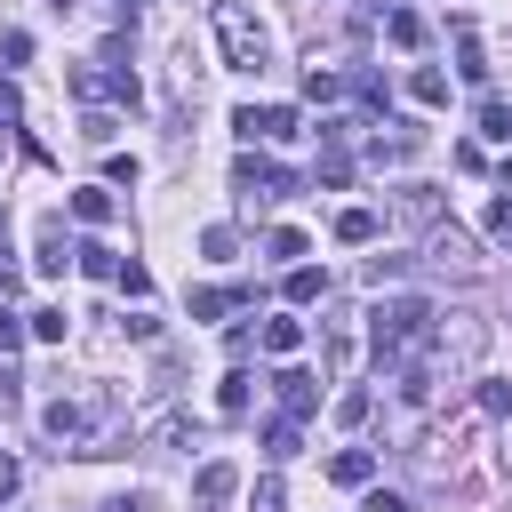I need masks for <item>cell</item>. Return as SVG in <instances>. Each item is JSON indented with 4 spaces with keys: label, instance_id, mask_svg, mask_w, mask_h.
Masks as SVG:
<instances>
[{
    "label": "cell",
    "instance_id": "cell-30",
    "mask_svg": "<svg viewBox=\"0 0 512 512\" xmlns=\"http://www.w3.org/2000/svg\"><path fill=\"white\" fill-rule=\"evenodd\" d=\"M32 336H40V344H64V304H40V312H32Z\"/></svg>",
    "mask_w": 512,
    "mask_h": 512
},
{
    "label": "cell",
    "instance_id": "cell-13",
    "mask_svg": "<svg viewBox=\"0 0 512 512\" xmlns=\"http://www.w3.org/2000/svg\"><path fill=\"white\" fill-rule=\"evenodd\" d=\"M216 416H224V424H240V416H248V368H232V376L216 384Z\"/></svg>",
    "mask_w": 512,
    "mask_h": 512
},
{
    "label": "cell",
    "instance_id": "cell-25",
    "mask_svg": "<svg viewBox=\"0 0 512 512\" xmlns=\"http://www.w3.org/2000/svg\"><path fill=\"white\" fill-rule=\"evenodd\" d=\"M368 408H376V392H368V384L336 392V424H344V432H352V424H368Z\"/></svg>",
    "mask_w": 512,
    "mask_h": 512
},
{
    "label": "cell",
    "instance_id": "cell-2",
    "mask_svg": "<svg viewBox=\"0 0 512 512\" xmlns=\"http://www.w3.org/2000/svg\"><path fill=\"white\" fill-rule=\"evenodd\" d=\"M208 32H216L224 72H264L272 64V32H264L256 0H208Z\"/></svg>",
    "mask_w": 512,
    "mask_h": 512
},
{
    "label": "cell",
    "instance_id": "cell-16",
    "mask_svg": "<svg viewBox=\"0 0 512 512\" xmlns=\"http://www.w3.org/2000/svg\"><path fill=\"white\" fill-rule=\"evenodd\" d=\"M456 72H464V80H488V56H480L472 24H456Z\"/></svg>",
    "mask_w": 512,
    "mask_h": 512
},
{
    "label": "cell",
    "instance_id": "cell-32",
    "mask_svg": "<svg viewBox=\"0 0 512 512\" xmlns=\"http://www.w3.org/2000/svg\"><path fill=\"white\" fill-rule=\"evenodd\" d=\"M136 176H144L136 152H112V160H104V184H136Z\"/></svg>",
    "mask_w": 512,
    "mask_h": 512
},
{
    "label": "cell",
    "instance_id": "cell-28",
    "mask_svg": "<svg viewBox=\"0 0 512 512\" xmlns=\"http://www.w3.org/2000/svg\"><path fill=\"white\" fill-rule=\"evenodd\" d=\"M264 256H272V264H296V256H304V232H296V224H280V232L264 240Z\"/></svg>",
    "mask_w": 512,
    "mask_h": 512
},
{
    "label": "cell",
    "instance_id": "cell-8",
    "mask_svg": "<svg viewBox=\"0 0 512 512\" xmlns=\"http://www.w3.org/2000/svg\"><path fill=\"white\" fill-rule=\"evenodd\" d=\"M64 264H80V240H64V224L48 216V224H40V248H32V272H40V280H64Z\"/></svg>",
    "mask_w": 512,
    "mask_h": 512
},
{
    "label": "cell",
    "instance_id": "cell-4",
    "mask_svg": "<svg viewBox=\"0 0 512 512\" xmlns=\"http://www.w3.org/2000/svg\"><path fill=\"white\" fill-rule=\"evenodd\" d=\"M232 192H240V208H264V200H288V192H296V176H288V168H272L264 152H240V160H232Z\"/></svg>",
    "mask_w": 512,
    "mask_h": 512
},
{
    "label": "cell",
    "instance_id": "cell-20",
    "mask_svg": "<svg viewBox=\"0 0 512 512\" xmlns=\"http://www.w3.org/2000/svg\"><path fill=\"white\" fill-rule=\"evenodd\" d=\"M72 216H80V224H112V192H104V184L72 192Z\"/></svg>",
    "mask_w": 512,
    "mask_h": 512
},
{
    "label": "cell",
    "instance_id": "cell-49",
    "mask_svg": "<svg viewBox=\"0 0 512 512\" xmlns=\"http://www.w3.org/2000/svg\"><path fill=\"white\" fill-rule=\"evenodd\" d=\"M0 224H8V216H0Z\"/></svg>",
    "mask_w": 512,
    "mask_h": 512
},
{
    "label": "cell",
    "instance_id": "cell-9",
    "mask_svg": "<svg viewBox=\"0 0 512 512\" xmlns=\"http://www.w3.org/2000/svg\"><path fill=\"white\" fill-rule=\"evenodd\" d=\"M272 392H280V408H288V416H312V408H320V376H304V368H280V376H272Z\"/></svg>",
    "mask_w": 512,
    "mask_h": 512
},
{
    "label": "cell",
    "instance_id": "cell-11",
    "mask_svg": "<svg viewBox=\"0 0 512 512\" xmlns=\"http://www.w3.org/2000/svg\"><path fill=\"white\" fill-rule=\"evenodd\" d=\"M320 368H328V376L352 368V320H328V328H320Z\"/></svg>",
    "mask_w": 512,
    "mask_h": 512
},
{
    "label": "cell",
    "instance_id": "cell-33",
    "mask_svg": "<svg viewBox=\"0 0 512 512\" xmlns=\"http://www.w3.org/2000/svg\"><path fill=\"white\" fill-rule=\"evenodd\" d=\"M352 96H360L368 112H384V80H376V72H352Z\"/></svg>",
    "mask_w": 512,
    "mask_h": 512
},
{
    "label": "cell",
    "instance_id": "cell-3",
    "mask_svg": "<svg viewBox=\"0 0 512 512\" xmlns=\"http://www.w3.org/2000/svg\"><path fill=\"white\" fill-rule=\"evenodd\" d=\"M72 96L88 104V112H104V104H144V80L128 72V40H104L88 64H72Z\"/></svg>",
    "mask_w": 512,
    "mask_h": 512
},
{
    "label": "cell",
    "instance_id": "cell-42",
    "mask_svg": "<svg viewBox=\"0 0 512 512\" xmlns=\"http://www.w3.org/2000/svg\"><path fill=\"white\" fill-rule=\"evenodd\" d=\"M104 512H152V504H144V496H112Z\"/></svg>",
    "mask_w": 512,
    "mask_h": 512
},
{
    "label": "cell",
    "instance_id": "cell-44",
    "mask_svg": "<svg viewBox=\"0 0 512 512\" xmlns=\"http://www.w3.org/2000/svg\"><path fill=\"white\" fill-rule=\"evenodd\" d=\"M8 496H16V464H0V504H8Z\"/></svg>",
    "mask_w": 512,
    "mask_h": 512
},
{
    "label": "cell",
    "instance_id": "cell-22",
    "mask_svg": "<svg viewBox=\"0 0 512 512\" xmlns=\"http://www.w3.org/2000/svg\"><path fill=\"white\" fill-rule=\"evenodd\" d=\"M240 304V288H192V320H224Z\"/></svg>",
    "mask_w": 512,
    "mask_h": 512
},
{
    "label": "cell",
    "instance_id": "cell-37",
    "mask_svg": "<svg viewBox=\"0 0 512 512\" xmlns=\"http://www.w3.org/2000/svg\"><path fill=\"white\" fill-rule=\"evenodd\" d=\"M16 344H24V320H16V312H8V304H0V360H8V352H16Z\"/></svg>",
    "mask_w": 512,
    "mask_h": 512
},
{
    "label": "cell",
    "instance_id": "cell-26",
    "mask_svg": "<svg viewBox=\"0 0 512 512\" xmlns=\"http://www.w3.org/2000/svg\"><path fill=\"white\" fill-rule=\"evenodd\" d=\"M256 440H264V456H272V464H280V456H296V416H272Z\"/></svg>",
    "mask_w": 512,
    "mask_h": 512
},
{
    "label": "cell",
    "instance_id": "cell-31",
    "mask_svg": "<svg viewBox=\"0 0 512 512\" xmlns=\"http://www.w3.org/2000/svg\"><path fill=\"white\" fill-rule=\"evenodd\" d=\"M480 128H488L496 144H512V104H496V96H488V104H480Z\"/></svg>",
    "mask_w": 512,
    "mask_h": 512
},
{
    "label": "cell",
    "instance_id": "cell-45",
    "mask_svg": "<svg viewBox=\"0 0 512 512\" xmlns=\"http://www.w3.org/2000/svg\"><path fill=\"white\" fill-rule=\"evenodd\" d=\"M112 8H120V16H136V8H144V0H112Z\"/></svg>",
    "mask_w": 512,
    "mask_h": 512
},
{
    "label": "cell",
    "instance_id": "cell-6",
    "mask_svg": "<svg viewBox=\"0 0 512 512\" xmlns=\"http://www.w3.org/2000/svg\"><path fill=\"white\" fill-rule=\"evenodd\" d=\"M144 448L160 456V448H200V416L192 408H160L152 424H144Z\"/></svg>",
    "mask_w": 512,
    "mask_h": 512
},
{
    "label": "cell",
    "instance_id": "cell-1",
    "mask_svg": "<svg viewBox=\"0 0 512 512\" xmlns=\"http://www.w3.org/2000/svg\"><path fill=\"white\" fill-rule=\"evenodd\" d=\"M440 344V312L424 304V296H384L376 312H368V352H376V368H408V360H424Z\"/></svg>",
    "mask_w": 512,
    "mask_h": 512
},
{
    "label": "cell",
    "instance_id": "cell-12",
    "mask_svg": "<svg viewBox=\"0 0 512 512\" xmlns=\"http://www.w3.org/2000/svg\"><path fill=\"white\" fill-rule=\"evenodd\" d=\"M328 296V272L320 264H288V304H320Z\"/></svg>",
    "mask_w": 512,
    "mask_h": 512
},
{
    "label": "cell",
    "instance_id": "cell-38",
    "mask_svg": "<svg viewBox=\"0 0 512 512\" xmlns=\"http://www.w3.org/2000/svg\"><path fill=\"white\" fill-rule=\"evenodd\" d=\"M248 512H280V480H256L248 488Z\"/></svg>",
    "mask_w": 512,
    "mask_h": 512
},
{
    "label": "cell",
    "instance_id": "cell-40",
    "mask_svg": "<svg viewBox=\"0 0 512 512\" xmlns=\"http://www.w3.org/2000/svg\"><path fill=\"white\" fill-rule=\"evenodd\" d=\"M16 400H24V392H16V368H8V360H0V416H8V408H16Z\"/></svg>",
    "mask_w": 512,
    "mask_h": 512
},
{
    "label": "cell",
    "instance_id": "cell-15",
    "mask_svg": "<svg viewBox=\"0 0 512 512\" xmlns=\"http://www.w3.org/2000/svg\"><path fill=\"white\" fill-rule=\"evenodd\" d=\"M384 32H392V48H424V16H416V8H392Z\"/></svg>",
    "mask_w": 512,
    "mask_h": 512
},
{
    "label": "cell",
    "instance_id": "cell-23",
    "mask_svg": "<svg viewBox=\"0 0 512 512\" xmlns=\"http://www.w3.org/2000/svg\"><path fill=\"white\" fill-rule=\"evenodd\" d=\"M256 344H264V352H280V360H288V352H296V344H304V320H264V336H256Z\"/></svg>",
    "mask_w": 512,
    "mask_h": 512
},
{
    "label": "cell",
    "instance_id": "cell-39",
    "mask_svg": "<svg viewBox=\"0 0 512 512\" xmlns=\"http://www.w3.org/2000/svg\"><path fill=\"white\" fill-rule=\"evenodd\" d=\"M360 512H408V496H400V488H368V504H360Z\"/></svg>",
    "mask_w": 512,
    "mask_h": 512
},
{
    "label": "cell",
    "instance_id": "cell-19",
    "mask_svg": "<svg viewBox=\"0 0 512 512\" xmlns=\"http://www.w3.org/2000/svg\"><path fill=\"white\" fill-rule=\"evenodd\" d=\"M312 184H352V160H344V144H320V168H312Z\"/></svg>",
    "mask_w": 512,
    "mask_h": 512
},
{
    "label": "cell",
    "instance_id": "cell-7",
    "mask_svg": "<svg viewBox=\"0 0 512 512\" xmlns=\"http://www.w3.org/2000/svg\"><path fill=\"white\" fill-rule=\"evenodd\" d=\"M232 496H240V464L208 456V464L192 472V504H200V512H216V504H232Z\"/></svg>",
    "mask_w": 512,
    "mask_h": 512
},
{
    "label": "cell",
    "instance_id": "cell-46",
    "mask_svg": "<svg viewBox=\"0 0 512 512\" xmlns=\"http://www.w3.org/2000/svg\"><path fill=\"white\" fill-rule=\"evenodd\" d=\"M504 192H512V152H504Z\"/></svg>",
    "mask_w": 512,
    "mask_h": 512
},
{
    "label": "cell",
    "instance_id": "cell-29",
    "mask_svg": "<svg viewBox=\"0 0 512 512\" xmlns=\"http://www.w3.org/2000/svg\"><path fill=\"white\" fill-rule=\"evenodd\" d=\"M400 216H408V224H432L440 208H432V192H424V184H408V192H400Z\"/></svg>",
    "mask_w": 512,
    "mask_h": 512
},
{
    "label": "cell",
    "instance_id": "cell-10",
    "mask_svg": "<svg viewBox=\"0 0 512 512\" xmlns=\"http://www.w3.org/2000/svg\"><path fill=\"white\" fill-rule=\"evenodd\" d=\"M328 480H336V488H368V480H376V448H336V456H328Z\"/></svg>",
    "mask_w": 512,
    "mask_h": 512
},
{
    "label": "cell",
    "instance_id": "cell-34",
    "mask_svg": "<svg viewBox=\"0 0 512 512\" xmlns=\"http://www.w3.org/2000/svg\"><path fill=\"white\" fill-rule=\"evenodd\" d=\"M480 224H488V232H496V240H512V200H504V192H496V200H488V216H480Z\"/></svg>",
    "mask_w": 512,
    "mask_h": 512
},
{
    "label": "cell",
    "instance_id": "cell-14",
    "mask_svg": "<svg viewBox=\"0 0 512 512\" xmlns=\"http://www.w3.org/2000/svg\"><path fill=\"white\" fill-rule=\"evenodd\" d=\"M336 240H344V248H368V240H376V208H344V216H336Z\"/></svg>",
    "mask_w": 512,
    "mask_h": 512
},
{
    "label": "cell",
    "instance_id": "cell-43",
    "mask_svg": "<svg viewBox=\"0 0 512 512\" xmlns=\"http://www.w3.org/2000/svg\"><path fill=\"white\" fill-rule=\"evenodd\" d=\"M0 296H16V264H8V248H0Z\"/></svg>",
    "mask_w": 512,
    "mask_h": 512
},
{
    "label": "cell",
    "instance_id": "cell-17",
    "mask_svg": "<svg viewBox=\"0 0 512 512\" xmlns=\"http://www.w3.org/2000/svg\"><path fill=\"white\" fill-rule=\"evenodd\" d=\"M304 96H312V104H336V96H344V72H328V64L312 56V72H304Z\"/></svg>",
    "mask_w": 512,
    "mask_h": 512
},
{
    "label": "cell",
    "instance_id": "cell-48",
    "mask_svg": "<svg viewBox=\"0 0 512 512\" xmlns=\"http://www.w3.org/2000/svg\"><path fill=\"white\" fill-rule=\"evenodd\" d=\"M48 8H72V0H48Z\"/></svg>",
    "mask_w": 512,
    "mask_h": 512
},
{
    "label": "cell",
    "instance_id": "cell-47",
    "mask_svg": "<svg viewBox=\"0 0 512 512\" xmlns=\"http://www.w3.org/2000/svg\"><path fill=\"white\" fill-rule=\"evenodd\" d=\"M504 464H512V432H504Z\"/></svg>",
    "mask_w": 512,
    "mask_h": 512
},
{
    "label": "cell",
    "instance_id": "cell-18",
    "mask_svg": "<svg viewBox=\"0 0 512 512\" xmlns=\"http://www.w3.org/2000/svg\"><path fill=\"white\" fill-rule=\"evenodd\" d=\"M408 96H416V104H448V72L416 64V72H408Z\"/></svg>",
    "mask_w": 512,
    "mask_h": 512
},
{
    "label": "cell",
    "instance_id": "cell-21",
    "mask_svg": "<svg viewBox=\"0 0 512 512\" xmlns=\"http://www.w3.org/2000/svg\"><path fill=\"white\" fill-rule=\"evenodd\" d=\"M80 272H88V280H120V256H112L104 240H80Z\"/></svg>",
    "mask_w": 512,
    "mask_h": 512
},
{
    "label": "cell",
    "instance_id": "cell-27",
    "mask_svg": "<svg viewBox=\"0 0 512 512\" xmlns=\"http://www.w3.org/2000/svg\"><path fill=\"white\" fill-rule=\"evenodd\" d=\"M200 256L232 264V256H240V232H232V224H208V232H200Z\"/></svg>",
    "mask_w": 512,
    "mask_h": 512
},
{
    "label": "cell",
    "instance_id": "cell-24",
    "mask_svg": "<svg viewBox=\"0 0 512 512\" xmlns=\"http://www.w3.org/2000/svg\"><path fill=\"white\" fill-rule=\"evenodd\" d=\"M472 408H480V416H512V384H504V376H480Z\"/></svg>",
    "mask_w": 512,
    "mask_h": 512
},
{
    "label": "cell",
    "instance_id": "cell-41",
    "mask_svg": "<svg viewBox=\"0 0 512 512\" xmlns=\"http://www.w3.org/2000/svg\"><path fill=\"white\" fill-rule=\"evenodd\" d=\"M0 120H24V96H16L8 80H0Z\"/></svg>",
    "mask_w": 512,
    "mask_h": 512
},
{
    "label": "cell",
    "instance_id": "cell-5",
    "mask_svg": "<svg viewBox=\"0 0 512 512\" xmlns=\"http://www.w3.org/2000/svg\"><path fill=\"white\" fill-rule=\"evenodd\" d=\"M424 264H432V272H456V280H472V272H480V256H472V232H456V224H432V232H424Z\"/></svg>",
    "mask_w": 512,
    "mask_h": 512
},
{
    "label": "cell",
    "instance_id": "cell-36",
    "mask_svg": "<svg viewBox=\"0 0 512 512\" xmlns=\"http://www.w3.org/2000/svg\"><path fill=\"white\" fill-rule=\"evenodd\" d=\"M400 272H408V256H368V280H376V288H384V280H400Z\"/></svg>",
    "mask_w": 512,
    "mask_h": 512
},
{
    "label": "cell",
    "instance_id": "cell-35",
    "mask_svg": "<svg viewBox=\"0 0 512 512\" xmlns=\"http://www.w3.org/2000/svg\"><path fill=\"white\" fill-rule=\"evenodd\" d=\"M112 128H120L112 112H88V120H80V136H88V144H112Z\"/></svg>",
    "mask_w": 512,
    "mask_h": 512
}]
</instances>
